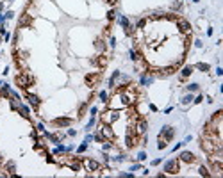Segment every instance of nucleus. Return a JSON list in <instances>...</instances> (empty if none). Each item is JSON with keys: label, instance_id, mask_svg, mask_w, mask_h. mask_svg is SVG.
<instances>
[{"label": "nucleus", "instance_id": "obj_16", "mask_svg": "<svg viewBox=\"0 0 223 178\" xmlns=\"http://www.w3.org/2000/svg\"><path fill=\"white\" fill-rule=\"evenodd\" d=\"M114 14H116L114 11H109V13H107V16H109V20H113V18H114Z\"/></svg>", "mask_w": 223, "mask_h": 178}, {"label": "nucleus", "instance_id": "obj_14", "mask_svg": "<svg viewBox=\"0 0 223 178\" xmlns=\"http://www.w3.org/2000/svg\"><path fill=\"white\" fill-rule=\"evenodd\" d=\"M171 7H173V9H180L182 4H180V2H173V5H171Z\"/></svg>", "mask_w": 223, "mask_h": 178}, {"label": "nucleus", "instance_id": "obj_1", "mask_svg": "<svg viewBox=\"0 0 223 178\" xmlns=\"http://www.w3.org/2000/svg\"><path fill=\"white\" fill-rule=\"evenodd\" d=\"M16 84L20 85V87H29V85L34 84V78H32L27 71H23V73H20L16 77Z\"/></svg>", "mask_w": 223, "mask_h": 178}, {"label": "nucleus", "instance_id": "obj_8", "mask_svg": "<svg viewBox=\"0 0 223 178\" xmlns=\"http://www.w3.org/2000/svg\"><path fill=\"white\" fill-rule=\"evenodd\" d=\"M27 98H29V102H31L32 107H38V105H39V98H38L36 94H27Z\"/></svg>", "mask_w": 223, "mask_h": 178}, {"label": "nucleus", "instance_id": "obj_22", "mask_svg": "<svg viewBox=\"0 0 223 178\" xmlns=\"http://www.w3.org/2000/svg\"><path fill=\"white\" fill-rule=\"evenodd\" d=\"M9 2H13V0H9Z\"/></svg>", "mask_w": 223, "mask_h": 178}, {"label": "nucleus", "instance_id": "obj_20", "mask_svg": "<svg viewBox=\"0 0 223 178\" xmlns=\"http://www.w3.org/2000/svg\"><path fill=\"white\" fill-rule=\"evenodd\" d=\"M2 9H4V4H0V11H2Z\"/></svg>", "mask_w": 223, "mask_h": 178}, {"label": "nucleus", "instance_id": "obj_4", "mask_svg": "<svg viewBox=\"0 0 223 178\" xmlns=\"http://www.w3.org/2000/svg\"><path fill=\"white\" fill-rule=\"evenodd\" d=\"M177 25H179V27H180V31L182 32H186V34H189V32H191V25H189V21H186L184 20V18H180V16H177Z\"/></svg>", "mask_w": 223, "mask_h": 178}, {"label": "nucleus", "instance_id": "obj_10", "mask_svg": "<svg viewBox=\"0 0 223 178\" xmlns=\"http://www.w3.org/2000/svg\"><path fill=\"white\" fill-rule=\"evenodd\" d=\"M31 23V14H23L20 18V27H23V25H29Z\"/></svg>", "mask_w": 223, "mask_h": 178}, {"label": "nucleus", "instance_id": "obj_7", "mask_svg": "<svg viewBox=\"0 0 223 178\" xmlns=\"http://www.w3.org/2000/svg\"><path fill=\"white\" fill-rule=\"evenodd\" d=\"M52 123L54 125H59V126H68L72 123V119H68V118H57V119H54Z\"/></svg>", "mask_w": 223, "mask_h": 178}, {"label": "nucleus", "instance_id": "obj_19", "mask_svg": "<svg viewBox=\"0 0 223 178\" xmlns=\"http://www.w3.org/2000/svg\"><path fill=\"white\" fill-rule=\"evenodd\" d=\"M107 2H109L111 5H114V2H116V0H107Z\"/></svg>", "mask_w": 223, "mask_h": 178}, {"label": "nucleus", "instance_id": "obj_5", "mask_svg": "<svg viewBox=\"0 0 223 178\" xmlns=\"http://www.w3.org/2000/svg\"><path fill=\"white\" fill-rule=\"evenodd\" d=\"M82 162H84V166L87 168V171H95V169H100V164H98V162H95V160H91V158H84Z\"/></svg>", "mask_w": 223, "mask_h": 178}, {"label": "nucleus", "instance_id": "obj_6", "mask_svg": "<svg viewBox=\"0 0 223 178\" xmlns=\"http://www.w3.org/2000/svg\"><path fill=\"white\" fill-rule=\"evenodd\" d=\"M179 160H182V162H188V164H191V162H195L196 158H195V155H193L191 151H184V153H180V158Z\"/></svg>", "mask_w": 223, "mask_h": 178}, {"label": "nucleus", "instance_id": "obj_11", "mask_svg": "<svg viewBox=\"0 0 223 178\" xmlns=\"http://www.w3.org/2000/svg\"><path fill=\"white\" fill-rule=\"evenodd\" d=\"M191 71H193V68H191V66L184 68V70H182V77H189V75H191Z\"/></svg>", "mask_w": 223, "mask_h": 178}, {"label": "nucleus", "instance_id": "obj_13", "mask_svg": "<svg viewBox=\"0 0 223 178\" xmlns=\"http://www.w3.org/2000/svg\"><path fill=\"white\" fill-rule=\"evenodd\" d=\"M200 175H203V176H209L211 173H209V171H207L205 168H200Z\"/></svg>", "mask_w": 223, "mask_h": 178}, {"label": "nucleus", "instance_id": "obj_3", "mask_svg": "<svg viewBox=\"0 0 223 178\" xmlns=\"http://www.w3.org/2000/svg\"><path fill=\"white\" fill-rule=\"evenodd\" d=\"M98 82H100V73H89V75H86V84L89 85V87H95Z\"/></svg>", "mask_w": 223, "mask_h": 178}, {"label": "nucleus", "instance_id": "obj_17", "mask_svg": "<svg viewBox=\"0 0 223 178\" xmlns=\"http://www.w3.org/2000/svg\"><path fill=\"white\" fill-rule=\"evenodd\" d=\"M193 98L191 96H186V98H184V100H182V104H189V102H191Z\"/></svg>", "mask_w": 223, "mask_h": 178}, {"label": "nucleus", "instance_id": "obj_12", "mask_svg": "<svg viewBox=\"0 0 223 178\" xmlns=\"http://www.w3.org/2000/svg\"><path fill=\"white\" fill-rule=\"evenodd\" d=\"M196 68H198V70H203V71H207V70H209V64L200 63V64H196Z\"/></svg>", "mask_w": 223, "mask_h": 178}, {"label": "nucleus", "instance_id": "obj_2", "mask_svg": "<svg viewBox=\"0 0 223 178\" xmlns=\"http://www.w3.org/2000/svg\"><path fill=\"white\" fill-rule=\"evenodd\" d=\"M164 171L170 173V175L179 173V158H171V160H168V162L164 164Z\"/></svg>", "mask_w": 223, "mask_h": 178}, {"label": "nucleus", "instance_id": "obj_9", "mask_svg": "<svg viewBox=\"0 0 223 178\" xmlns=\"http://www.w3.org/2000/svg\"><path fill=\"white\" fill-rule=\"evenodd\" d=\"M102 134H104L107 139H114V134L111 132V128H109V126H102Z\"/></svg>", "mask_w": 223, "mask_h": 178}, {"label": "nucleus", "instance_id": "obj_18", "mask_svg": "<svg viewBox=\"0 0 223 178\" xmlns=\"http://www.w3.org/2000/svg\"><path fill=\"white\" fill-rule=\"evenodd\" d=\"M196 89H198V85H196V84H191V85H189V91H196Z\"/></svg>", "mask_w": 223, "mask_h": 178}, {"label": "nucleus", "instance_id": "obj_15", "mask_svg": "<svg viewBox=\"0 0 223 178\" xmlns=\"http://www.w3.org/2000/svg\"><path fill=\"white\" fill-rule=\"evenodd\" d=\"M100 98H102V102L106 104V102H107V93H100Z\"/></svg>", "mask_w": 223, "mask_h": 178}, {"label": "nucleus", "instance_id": "obj_21", "mask_svg": "<svg viewBox=\"0 0 223 178\" xmlns=\"http://www.w3.org/2000/svg\"><path fill=\"white\" fill-rule=\"evenodd\" d=\"M0 164H2V158H0Z\"/></svg>", "mask_w": 223, "mask_h": 178}]
</instances>
